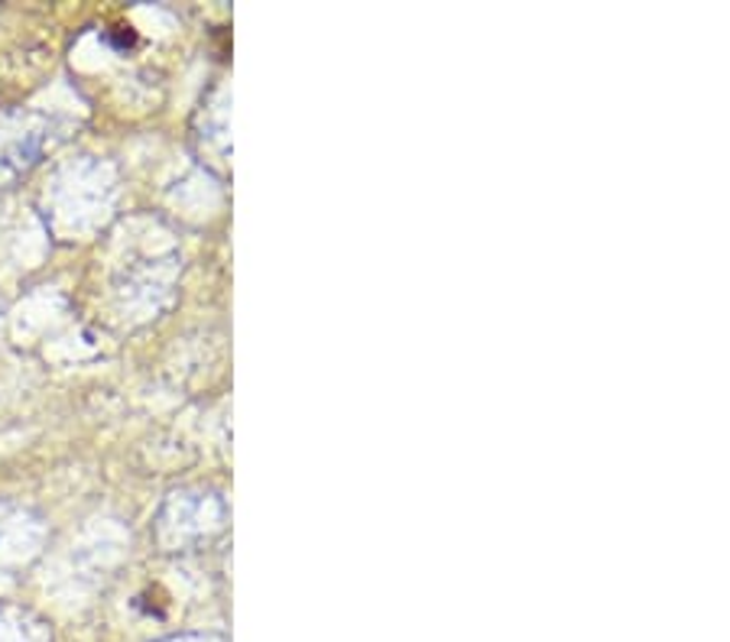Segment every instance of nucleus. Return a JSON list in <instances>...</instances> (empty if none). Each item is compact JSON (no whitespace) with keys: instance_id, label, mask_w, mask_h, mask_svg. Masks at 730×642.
<instances>
[]
</instances>
